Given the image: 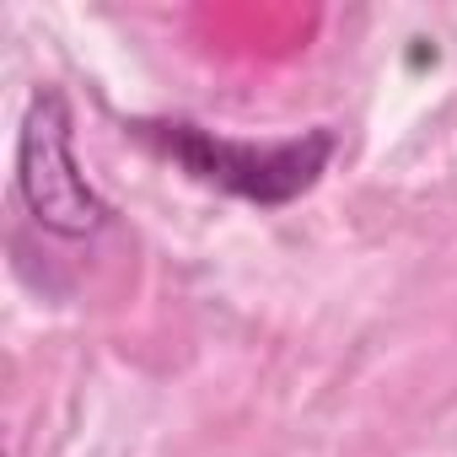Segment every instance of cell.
Instances as JSON below:
<instances>
[{
  "instance_id": "obj_2",
  "label": "cell",
  "mask_w": 457,
  "mask_h": 457,
  "mask_svg": "<svg viewBox=\"0 0 457 457\" xmlns=\"http://www.w3.org/2000/svg\"><path fill=\"white\" fill-rule=\"evenodd\" d=\"M167 145L199 172V178H220L253 199H286L302 183H312L318 162L328 156V135H312L307 145H270V151H237L226 140H210L199 129H178L167 135Z\"/></svg>"
},
{
  "instance_id": "obj_1",
  "label": "cell",
  "mask_w": 457,
  "mask_h": 457,
  "mask_svg": "<svg viewBox=\"0 0 457 457\" xmlns=\"http://www.w3.org/2000/svg\"><path fill=\"white\" fill-rule=\"evenodd\" d=\"M22 194L38 210V220L54 226V232H92V226L103 220V204L92 199L87 178L71 162L60 97H38V108L28 119V135H22Z\"/></svg>"
}]
</instances>
